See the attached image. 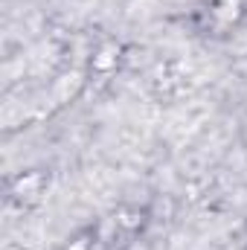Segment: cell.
I'll return each instance as SVG.
<instances>
[{"mask_svg":"<svg viewBox=\"0 0 247 250\" xmlns=\"http://www.w3.org/2000/svg\"><path fill=\"white\" fill-rule=\"evenodd\" d=\"M70 250H90V248H87V242H79V245H73Z\"/></svg>","mask_w":247,"mask_h":250,"instance_id":"obj_1","label":"cell"}]
</instances>
